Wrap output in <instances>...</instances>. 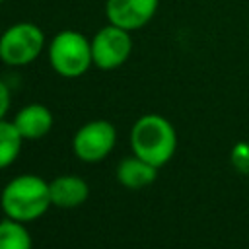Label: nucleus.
Segmentation results:
<instances>
[{
  "instance_id": "f257e3e1",
  "label": "nucleus",
  "mask_w": 249,
  "mask_h": 249,
  "mask_svg": "<svg viewBox=\"0 0 249 249\" xmlns=\"http://www.w3.org/2000/svg\"><path fill=\"white\" fill-rule=\"evenodd\" d=\"M51 206L49 183L39 175H18L10 179L0 193V208L4 216L21 224L39 220Z\"/></svg>"
},
{
  "instance_id": "f03ea898",
  "label": "nucleus",
  "mask_w": 249,
  "mask_h": 249,
  "mask_svg": "<svg viewBox=\"0 0 249 249\" xmlns=\"http://www.w3.org/2000/svg\"><path fill=\"white\" fill-rule=\"evenodd\" d=\"M132 154L156 165H165L177 150V132L173 124L156 113L142 115L130 128Z\"/></svg>"
},
{
  "instance_id": "7ed1b4c3",
  "label": "nucleus",
  "mask_w": 249,
  "mask_h": 249,
  "mask_svg": "<svg viewBox=\"0 0 249 249\" xmlns=\"http://www.w3.org/2000/svg\"><path fill=\"white\" fill-rule=\"evenodd\" d=\"M49 62L62 78H80L93 64L91 41L74 29L56 33L49 43Z\"/></svg>"
},
{
  "instance_id": "20e7f679",
  "label": "nucleus",
  "mask_w": 249,
  "mask_h": 249,
  "mask_svg": "<svg viewBox=\"0 0 249 249\" xmlns=\"http://www.w3.org/2000/svg\"><path fill=\"white\" fill-rule=\"evenodd\" d=\"M45 49V33L31 21L10 25L0 35V60L8 66H27Z\"/></svg>"
},
{
  "instance_id": "39448f33",
  "label": "nucleus",
  "mask_w": 249,
  "mask_h": 249,
  "mask_svg": "<svg viewBox=\"0 0 249 249\" xmlns=\"http://www.w3.org/2000/svg\"><path fill=\"white\" fill-rule=\"evenodd\" d=\"M117 144V128L111 121L93 119L84 123L74 138H72V152L78 160L86 163H97L105 160Z\"/></svg>"
},
{
  "instance_id": "423d86ee",
  "label": "nucleus",
  "mask_w": 249,
  "mask_h": 249,
  "mask_svg": "<svg viewBox=\"0 0 249 249\" xmlns=\"http://www.w3.org/2000/svg\"><path fill=\"white\" fill-rule=\"evenodd\" d=\"M132 53V39L130 31L119 25H105L101 27L91 39V56L93 66L101 70H115L123 66Z\"/></svg>"
},
{
  "instance_id": "0eeeda50",
  "label": "nucleus",
  "mask_w": 249,
  "mask_h": 249,
  "mask_svg": "<svg viewBox=\"0 0 249 249\" xmlns=\"http://www.w3.org/2000/svg\"><path fill=\"white\" fill-rule=\"evenodd\" d=\"M158 4L160 0H107L105 16L109 23L126 31H136L156 16Z\"/></svg>"
},
{
  "instance_id": "6e6552de",
  "label": "nucleus",
  "mask_w": 249,
  "mask_h": 249,
  "mask_svg": "<svg viewBox=\"0 0 249 249\" xmlns=\"http://www.w3.org/2000/svg\"><path fill=\"white\" fill-rule=\"evenodd\" d=\"M51 202L56 208H78L89 196L88 183L78 175H58L49 181Z\"/></svg>"
},
{
  "instance_id": "1a4fd4ad",
  "label": "nucleus",
  "mask_w": 249,
  "mask_h": 249,
  "mask_svg": "<svg viewBox=\"0 0 249 249\" xmlns=\"http://www.w3.org/2000/svg\"><path fill=\"white\" fill-rule=\"evenodd\" d=\"M53 113L43 103H29L21 107L14 119L16 128L23 136V140H39L53 128Z\"/></svg>"
},
{
  "instance_id": "9d476101",
  "label": "nucleus",
  "mask_w": 249,
  "mask_h": 249,
  "mask_svg": "<svg viewBox=\"0 0 249 249\" xmlns=\"http://www.w3.org/2000/svg\"><path fill=\"white\" fill-rule=\"evenodd\" d=\"M156 177H158V167L134 154L130 158L121 160L117 165V181L130 191L150 187L156 181Z\"/></svg>"
},
{
  "instance_id": "9b49d317",
  "label": "nucleus",
  "mask_w": 249,
  "mask_h": 249,
  "mask_svg": "<svg viewBox=\"0 0 249 249\" xmlns=\"http://www.w3.org/2000/svg\"><path fill=\"white\" fill-rule=\"evenodd\" d=\"M23 136L16 128L14 121L0 119V169L10 167L21 152Z\"/></svg>"
},
{
  "instance_id": "f8f14e48",
  "label": "nucleus",
  "mask_w": 249,
  "mask_h": 249,
  "mask_svg": "<svg viewBox=\"0 0 249 249\" xmlns=\"http://www.w3.org/2000/svg\"><path fill=\"white\" fill-rule=\"evenodd\" d=\"M0 249H33L25 224L12 218L0 220Z\"/></svg>"
},
{
  "instance_id": "ddd939ff",
  "label": "nucleus",
  "mask_w": 249,
  "mask_h": 249,
  "mask_svg": "<svg viewBox=\"0 0 249 249\" xmlns=\"http://www.w3.org/2000/svg\"><path fill=\"white\" fill-rule=\"evenodd\" d=\"M231 163L239 173H249V144H235V148L231 150Z\"/></svg>"
},
{
  "instance_id": "4468645a",
  "label": "nucleus",
  "mask_w": 249,
  "mask_h": 249,
  "mask_svg": "<svg viewBox=\"0 0 249 249\" xmlns=\"http://www.w3.org/2000/svg\"><path fill=\"white\" fill-rule=\"evenodd\" d=\"M8 109H10V89L4 84V80L0 78V119L6 117Z\"/></svg>"
},
{
  "instance_id": "2eb2a0df",
  "label": "nucleus",
  "mask_w": 249,
  "mask_h": 249,
  "mask_svg": "<svg viewBox=\"0 0 249 249\" xmlns=\"http://www.w3.org/2000/svg\"><path fill=\"white\" fill-rule=\"evenodd\" d=\"M2 2H4V0H0V4H2Z\"/></svg>"
}]
</instances>
